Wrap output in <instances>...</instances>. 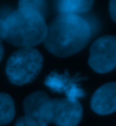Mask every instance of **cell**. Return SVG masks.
<instances>
[{
  "label": "cell",
  "instance_id": "cell-15",
  "mask_svg": "<svg viewBox=\"0 0 116 126\" xmlns=\"http://www.w3.org/2000/svg\"><path fill=\"white\" fill-rule=\"evenodd\" d=\"M3 46H2V43L0 42V62H1V59H2V57H3Z\"/></svg>",
  "mask_w": 116,
  "mask_h": 126
},
{
  "label": "cell",
  "instance_id": "cell-11",
  "mask_svg": "<svg viewBox=\"0 0 116 126\" xmlns=\"http://www.w3.org/2000/svg\"><path fill=\"white\" fill-rule=\"evenodd\" d=\"M19 7H29L40 12L41 14L43 15L46 12V2L44 1H19L18 2Z\"/></svg>",
  "mask_w": 116,
  "mask_h": 126
},
{
  "label": "cell",
  "instance_id": "cell-10",
  "mask_svg": "<svg viewBox=\"0 0 116 126\" xmlns=\"http://www.w3.org/2000/svg\"><path fill=\"white\" fill-rule=\"evenodd\" d=\"M15 117V102L7 93H0V126L9 124Z\"/></svg>",
  "mask_w": 116,
  "mask_h": 126
},
{
  "label": "cell",
  "instance_id": "cell-14",
  "mask_svg": "<svg viewBox=\"0 0 116 126\" xmlns=\"http://www.w3.org/2000/svg\"><path fill=\"white\" fill-rule=\"evenodd\" d=\"M5 39V19L0 18V42Z\"/></svg>",
  "mask_w": 116,
  "mask_h": 126
},
{
  "label": "cell",
  "instance_id": "cell-6",
  "mask_svg": "<svg viewBox=\"0 0 116 126\" xmlns=\"http://www.w3.org/2000/svg\"><path fill=\"white\" fill-rule=\"evenodd\" d=\"M83 116V109L77 101L64 99H52L51 123L57 126H77Z\"/></svg>",
  "mask_w": 116,
  "mask_h": 126
},
{
  "label": "cell",
  "instance_id": "cell-4",
  "mask_svg": "<svg viewBox=\"0 0 116 126\" xmlns=\"http://www.w3.org/2000/svg\"><path fill=\"white\" fill-rule=\"evenodd\" d=\"M89 66L95 72L105 74L116 68V36L104 35L90 48Z\"/></svg>",
  "mask_w": 116,
  "mask_h": 126
},
{
  "label": "cell",
  "instance_id": "cell-13",
  "mask_svg": "<svg viewBox=\"0 0 116 126\" xmlns=\"http://www.w3.org/2000/svg\"><path fill=\"white\" fill-rule=\"evenodd\" d=\"M109 14L112 19L116 23V0H113L109 2Z\"/></svg>",
  "mask_w": 116,
  "mask_h": 126
},
{
  "label": "cell",
  "instance_id": "cell-8",
  "mask_svg": "<svg viewBox=\"0 0 116 126\" xmlns=\"http://www.w3.org/2000/svg\"><path fill=\"white\" fill-rule=\"evenodd\" d=\"M91 109L98 115H110L116 111V83H106L93 93Z\"/></svg>",
  "mask_w": 116,
  "mask_h": 126
},
{
  "label": "cell",
  "instance_id": "cell-12",
  "mask_svg": "<svg viewBox=\"0 0 116 126\" xmlns=\"http://www.w3.org/2000/svg\"><path fill=\"white\" fill-rule=\"evenodd\" d=\"M15 126H38V125L35 123H33L31 119L26 118L25 116H23V117H19L17 120H16Z\"/></svg>",
  "mask_w": 116,
  "mask_h": 126
},
{
  "label": "cell",
  "instance_id": "cell-7",
  "mask_svg": "<svg viewBox=\"0 0 116 126\" xmlns=\"http://www.w3.org/2000/svg\"><path fill=\"white\" fill-rule=\"evenodd\" d=\"M77 79H72L68 76L67 72L64 74H59L57 72H52L47 76L44 84L47 88H49L52 92L57 93H64L66 99L77 101V99L83 98L85 92L80 86Z\"/></svg>",
  "mask_w": 116,
  "mask_h": 126
},
{
  "label": "cell",
  "instance_id": "cell-5",
  "mask_svg": "<svg viewBox=\"0 0 116 126\" xmlns=\"http://www.w3.org/2000/svg\"><path fill=\"white\" fill-rule=\"evenodd\" d=\"M25 117L38 126H48L52 119V99L44 92L37 91L30 94L23 103Z\"/></svg>",
  "mask_w": 116,
  "mask_h": 126
},
{
  "label": "cell",
  "instance_id": "cell-2",
  "mask_svg": "<svg viewBox=\"0 0 116 126\" xmlns=\"http://www.w3.org/2000/svg\"><path fill=\"white\" fill-rule=\"evenodd\" d=\"M47 32L48 25L43 15L29 7H18L5 19V40L20 49L43 42Z\"/></svg>",
  "mask_w": 116,
  "mask_h": 126
},
{
  "label": "cell",
  "instance_id": "cell-3",
  "mask_svg": "<svg viewBox=\"0 0 116 126\" xmlns=\"http://www.w3.org/2000/svg\"><path fill=\"white\" fill-rule=\"evenodd\" d=\"M42 63L43 57L37 49H19L8 58L6 65L7 77L15 85L31 83L41 72Z\"/></svg>",
  "mask_w": 116,
  "mask_h": 126
},
{
  "label": "cell",
  "instance_id": "cell-1",
  "mask_svg": "<svg viewBox=\"0 0 116 126\" xmlns=\"http://www.w3.org/2000/svg\"><path fill=\"white\" fill-rule=\"evenodd\" d=\"M91 39V27L78 15H59L48 26L44 47L57 57L75 55L87 47Z\"/></svg>",
  "mask_w": 116,
  "mask_h": 126
},
{
  "label": "cell",
  "instance_id": "cell-9",
  "mask_svg": "<svg viewBox=\"0 0 116 126\" xmlns=\"http://www.w3.org/2000/svg\"><path fill=\"white\" fill-rule=\"evenodd\" d=\"M93 6L90 0H73V1H58L57 8L60 15H78L87 13Z\"/></svg>",
  "mask_w": 116,
  "mask_h": 126
}]
</instances>
